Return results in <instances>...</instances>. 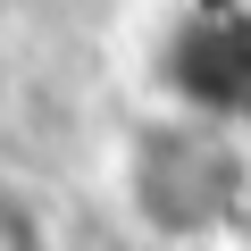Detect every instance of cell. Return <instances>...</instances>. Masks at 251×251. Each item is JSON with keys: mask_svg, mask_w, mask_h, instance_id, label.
<instances>
[{"mask_svg": "<svg viewBox=\"0 0 251 251\" xmlns=\"http://www.w3.org/2000/svg\"><path fill=\"white\" fill-rule=\"evenodd\" d=\"M109 193L134 243L151 251H218L251 209V151L234 126L193 109H151L117 134Z\"/></svg>", "mask_w": 251, "mask_h": 251, "instance_id": "1", "label": "cell"}, {"mask_svg": "<svg viewBox=\"0 0 251 251\" xmlns=\"http://www.w3.org/2000/svg\"><path fill=\"white\" fill-rule=\"evenodd\" d=\"M159 109H193L218 126H251V0H176L151 42Z\"/></svg>", "mask_w": 251, "mask_h": 251, "instance_id": "2", "label": "cell"}, {"mask_svg": "<svg viewBox=\"0 0 251 251\" xmlns=\"http://www.w3.org/2000/svg\"><path fill=\"white\" fill-rule=\"evenodd\" d=\"M0 251H59V218L42 201V184L0 168Z\"/></svg>", "mask_w": 251, "mask_h": 251, "instance_id": "3", "label": "cell"}]
</instances>
